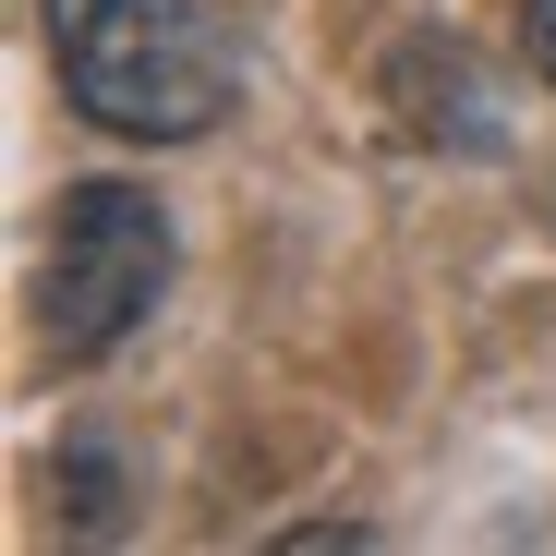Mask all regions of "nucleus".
Listing matches in <instances>:
<instances>
[{
    "instance_id": "7ed1b4c3",
    "label": "nucleus",
    "mask_w": 556,
    "mask_h": 556,
    "mask_svg": "<svg viewBox=\"0 0 556 556\" xmlns=\"http://www.w3.org/2000/svg\"><path fill=\"white\" fill-rule=\"evenodd\" d=\"M520 49H532V73L556 85V0H520Z\"/></svg>"
},
{
    "instance_id": "f03ea898",
    "label": "nucleus",
    "mask_w": 556,
    "mask_h": 556,
    "mask_svg": "<svg viewBox=\"0 0 556 556\" xmlns=\"http://www.w3.org/2000/svg\"><path fill=\"white\" fill-rule=\"evenodd\" d=\"M169 291V218L134 181H73L49 218V266H37V327L61 363H110Z\"/></svg>"
},
{
    "instance_id": "f257e3e1",
    "label": "nucleus",
    "mask_w": 556,
    "mask_h": 556,
    "mask_svg": "<svg viewBox=\"0 0 556 556\" xmlns=\"http://www.w3.org/2000/svg\"><path fill=\"white\" fill-rule=\"evenodd\" d=\"M61 98L122 146H194L242 98V49L218 0H49Z\"/></svg>"
}]
</instances>
